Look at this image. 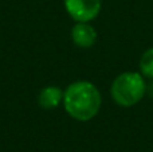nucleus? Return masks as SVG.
<instances>
[{
  "label": "nucleus",
  "instance_id": "3",
  "mask_svg": "<svg viewBox=\"0 0 153 152\" xmlns=\"http://www.w3.org/2000/svg\"><path fill=\"white\" fill-rule=\"evenodd\" d=\"M67 13L75 22H91L101 12V0H63Z\"/></svg>",
  "mask_w": 153,
  "mask_h": 152
},
{
  "label": "nucleus",
  "instance_id": "5",
  "mask_svg": "<svg viewBox=\"0 0 153 152\" xmlns=\"http://www.w3.org/2000/svg\"><path fill=\"white\" fill-rule=\"evenodd\" d=\"M63 93L59 86H45L38 94V104L46 110L55 109L63 102Z\"/></svg>",
  "mask_w": 153,
  "mask_h": 152
},
{
  "label": "nucleus",
  "instance_id": "2",
  "mask_svg": "<svg viewBox=\"0 0 153 152\" xmlns=\"http://www.w3.org/2000/svg\"><path fill=\"white\" fill-rule=\"evenodd\" d=\"M146 85L144 75L137 72H125L114 78L110 88L111 98L120 107L129 108L144 98Z\"/></svg>",
  "mask_w": 153,
  "mask_h": 152
},
{
  "label": "nucleus",
  "instance_id": "4",
  "mask_svg": "<svg viewBox=\"0 0 153 152\" xmlns=\"http://www.w3.org/2000/svg\"><path fill=\"white\" fill-rule=\"evenodd\" d=\"M71 39L78 47L89 48L97 40V31L89 22H76L71 28Z\"/></svg>",
  "mask_w": 153,
  "mask_h": 152
},
{
  "label": "nucleus",
  "instance_id": "6",
  "mask_svg": "<svg viewBox=\"0 0 153 152\" xmlns=\"http://www.w3.org/2000/svg\"><path fill=\"white\" fill-rule=\"evenodd\" d=\"M140 73L144 77L153 78V47L148 48L140 58Z\"/></svg>",
  "mask_w": 153,
  "mask_h": 152
},
{
  "label": "nucleus",
  "instance_id": "1",
  "mask_svg": "<svg viewBox=\"0 0 153 152\" xmlns=\"http://www.w3.org/2000/svg\"><path fill=\"white\" fill-rule=\"evenodd\" d=\"M102 97L94 83L89 81H75L63 93V107L70 117L76 121H90L98 115Z\"/></svg>",
  "mask_w": 153,
  "mask_h": 152
}]
</instances>
